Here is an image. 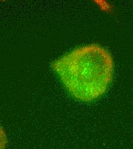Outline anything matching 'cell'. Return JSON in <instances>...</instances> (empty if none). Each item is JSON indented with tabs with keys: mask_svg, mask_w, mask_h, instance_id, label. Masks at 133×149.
Listing matches in <instances>:
<instances>
[{
	"mask_svg": "<svg viewBox=\"0 0 133 149\" xmlns=\"http://www.w3.org/2000/svg\"><path fill=\"white\" fill-rule=\"evenodd\" d=\"M52 68L69 93L84 102L94 101L106 93L114 75L111 55L95 44L76 48L61 56Z\"/></svg>",
	"mask_w": 133,
	"mask_h": 149,
	"instance_id": "1",
	"label": "cell"
},
{
	"mask_svg": "<svg viewBox=\"0 0 133 149\" xmlns=\"http://www.w3.org/2000/svg\"><path fill=\"white\" fill-rule=\"evenodd\" d=\"M7 144L6 133L2 127L0 126V149H5Z\"/></svg>",
	"mask_w": 133,
	"mask_h": 149,
	"instance_id": "2",
	"label": "cell"
}]
</instances>
